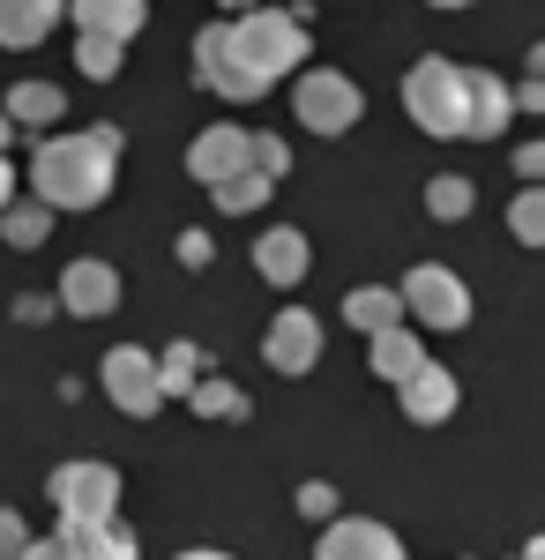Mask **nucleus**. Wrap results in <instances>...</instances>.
<instances>
[{
	"instance_id": "nucleus-35",
	"label": "nucleus",
	"mask_w": 545,
	"mask_h": 560,
	"mask_svg": "<svg viewBox=\"0 0 545 560\" xmlns=\"http://www.w3.org/2000/svg\"><path fill=\"white\" fill-rule=\"evenodd\" d=\"M515 105H523V113H545V83H523V90H515Z\"/></svg>"
},
{
	"instance_id": "nucleus-1",
	"label": "nucleus",
	"mask_w": 545,
	"mask_h": 560,
	"mask_svg": "<svg viewBox=\"0 0 545 560\" xmlns=\"http://www.w3.org/2000/svg\"><path fill=\"white\" fill-rule=\"evenodd\" d=\"M113 173H120V135L113 128L45 135L38 165H31V187H38L45 210H97L113 195Z\"/></svg>"
},
{
	"instance_id": "nucleus-18",
	"label": "nucleus",
	"mask_w": 545,
	"mask_h": 560,
	"mask_svg": "<svg viewBox=\"0 0 545 560\" xmlns=\"http://www.w3.org/2000/svg\"><path fill=\"white\" fill-rule=\"evenodd\" d=\"M60 546L68 560H135V538L120 523H60Z\"/></svg>"
},
{
	"instance_id": "nucleus-15",
	"label": "nucleus",
	"mask_w": 545,
	"mask_h": 560,
	"mask_svg": "<svg viewBox=\"0 0 545 560\" xmlns=\"http://www.w3.org/2000/svg\"><path fill=\"white\" fill-rule=\"evenodd\" d=\"M68 15V0H0V45L8 52H31L45 45V31Z\"/></svg>"
},
{
	"instance_id": "nucleus-25",
	"label": "nucleus",
	"mask_w": 545,
	"mask_h": 560,
	"mask_svg": "<svg viewBox=\"0 0 545 560\" xmlns=\"http://www.w3.org/2000/svg\"><path fill=\"white\" fill-rule=\"evenodd\" d=\"M426 210L441 217V224H456V217H471V179H463V173L426 179Z\"/></svg>"
},
{
	"instance_id": "nucleus-37",
	"label": "nucleus",
	"mask_w": 545,
	"mask_h": 560,
	"mask_svg": "<svg viewBox=\"0 0 545 560\" xmlns=\"http://www.w3.org/2000/svg\"><path fill=\"white\" fill-rule=\"evenodd\" d=\"M179 560H232V553H217V546H187Z\"/></svg>"
},
{
	"instance_id": "nucleus-40",
	"label": "nucleus",
	"mask_w": 545,
	"mask_h": 560,
	"mask_svg": "<svg viewBox=\"0 0 545 560\" xmlns=\"http://www.w3.org/2000/svg\"><path fill=\"white\" fill-rule=\"evenodd\" d=\"M433 8H471V0H433Z\"/></svg>"
},
{
	"instance_id": "nucleus-8",
	"label": "nucleus",
	"mask_w": 545,
	"mask_h": 560,
	"mask_svg": "<svg viewBox=\"0 0 545 560\" xmlns=\"http://www.w3.org/2000/svg\"><path fill=\"white\" fill-rule=\"evenodd\" d=\"M195 75H202V90L232 97V105L262 97V83H254L247 68H240V52H232V23H210V31L195 38Z\"/></svg>"
},
{
	"instance_id": "nucleus-13",
	"label": "nucleus",
	"mask_w": 545,
	"mask_h": 560,
	"mask_svg": "<svg viewBox=\"0 0 545 560\" xmlns=\"http://www.w3.org/2000/svg\"><path fill=\"white\" fill-rule=\"evenodd\" d=\"M396 396H404V419H419V427H441V419L456 411V374L426 359V366H419V374H411L404 388H396Z\"/></svg>"
},
{
	"instance_id": "nucleus-7",
	"label": "nucleus",
	"mask_w": 545,
	"mask_h": 560,
	"mask_svg": "<svg viewBox=\"0 0 545 560\" xmlns=\"http://www.w3.org/2000/svg\"><path fill=\"white\" fill-rule=\"evenodd\" d=\"M97 382H105V396L120 404L127 419H150L158 404H165V382H158V359L142 345H113L105 351V366H97Z\"/></svg>"
},
{
	"instance_id": "nucleus-24",
	"label": "nucleus",
	"mask_w": 545,
	"mask_h": 560,
	"mask_svg": "<svg viewBox=\"0 0 545 560\" xmlns=\"http://www.w3.org/2000/svg\"><path fill=\"white\" fill-rule=\"evenodd\" d=\"M508 232H515L523 247H545V187H523V195L508 202Z\"/></svg>"
},
{
	"instance_id": "nucleus-29",
	"label": "nucleus",
	"mask_w": 545,
	"mask_h": 560,
	"mask_svg": "<svg viewBox=\"0 0 545 560\" xmlns=\"http://www.w3.org/2000/svg\"><path fill=\"white\" fill-rule=\"evenodd\" d=\"M254 173H262V179H285V173H292V150H285V135H254Z\"/></svg>"
},
{
	"instance_id": "nucleus-27",
	"label": "nucleus",
	"mask_w": 545,
	"mask_h": 560,
	"mask_svg": "<svg viewBox=\"0 0 545 560\" xmlns=\"http://www.w3.org/2000/svg\"><path fill=\"white\" fill-rule=\"evenodd\" d=\"M187 404H195L202 419H240V411H247V396H240L232 382H195V396H187Z\"/></svg>"
},
{
	"instance_id": "nucleus-31",
	"label": "nucleus",
	"mask_w": 545,
	"mask_h": 560,
	"mask_svg": "<svg viewBox=\"0 0 545 560\" xmlns=\"http://www.w3.org/2000/svg\"><path fill=\"white\" fill-rule=\"evenodd\" d=\"M515 173H523V187H545V142H523L515 150Z\"/></svg>"
},
{
	"instance_id": "nucleus-12",
	"label": "nucleus",
	"mask_w": 545,
	"mask_h": 560,
	"mask_svg": "<svg viewBox=\"0 0 545 560\" xmlns=\"http://www.w3.org/2000/svg\"><path fill=\"white\" fill-rule=\"evenodd\" d=\"M60 306L68 314H113L120 306V277H113V261H97V255H83V261H68L60 269Z\"/></svg>"
},
{
	"instance_id": "nucleus-11",
	"label": "nucleus",
	"mask_w": 545,
	"mask_h": 560,
	"mask_svg": "<svg viewBox=\"0 0 545 560\" xmlns=\"http://www.w3.org/2000/svg\"><path fill=\"white\" fill-rule=\"evenodd\" d=\"M314 560H404V538L374 516H336L329 530H322Z\"/></svg>"
},
{
	"instance_id": "nucleus-10",
	"label": "nucleus",
	"mask_w": 545,
	"mask_h": 560,
	"mask_svg": "<svg viewBox=\"0 0 545 560\" xmlns=\"http://www.w3.org/2000/svg\"><path fill=\"white\" fill-rule=\"evenodd\" d=\"M262 359H269L277 374H314V359H322V322H314L306 306H285V314L269 322V337H262Z\"/></svg>"
},
{
	"instance_id": "nucleus-16",
	"label": "nucleus",
	"mask_w": 545,
	"mask_h": 560,
	"mask_svg": "<svg viewBox=\"0 0 545 560\" xmlns=\"http://www.w3.org/2000/svg\"><path fill=\"white\" fill-rule=\"evenodd\" d=\"M463 83H471V142L501 135L508 113H515V90H508L501 75H486V68H463Z\"/></svg>"
},
{
	"instance_id": "nucleus-17",
	"label": "nucleus",
	"mask_w": 545,
	"mask_h": 560,
	"mask_svg": "<svg viewBox=\"0 0 545 560\" xmlns=\"http://www.w3.org/2000/svg\"><path fill=\"white\" fill-rule=\"evenodd\" d=\"M254 269H262L269 284H299V277H306V232H292V224L262 232V240H254Z\"/></svg>"
},
{
	"instance_id": "nucleus-22",
	"label": "nucleus",
	"mask_w": 545,
	"mask_h": 560,
	"mask_svg": "<svg viewBox=\"0 0 545 560\" xmlns=\"http://www.w3.org/2000/svg\"><path fill=\"white\" fill-rule=\"evenodd\" d=\"M45 232H53V210H45V202H8V210H0V240H8V247H38Z\"/></svg>"
},
{
	"instance_id": "nucleus-41",
	"label": "nucleus",
	"mask_w": 545,
	"mask_h": 560,
	"mask_svg": "<svg viewBox=\"0 0 545 560\" xmlns=\"http://www.w3.org/2000/svg\"><path fill=\"white\" fill-rule=\"evenodd\" d=\"M523 560H531V553H523Z\"/></svg>"
},
{
	"instance_id": "nucleus-38",
	"label": "nucleus",
	"mask_w": 545,
	"mask_h": 560,
	"mask_svg": "<svg viewBox=\"0 0 545 560\" xmlns=\"http://www.w3.org/2000/svg\"><path fill=\"white\" fill-rule=\"evenodd\" d=\"M224 8H240V15H247V8H262V0H224Z\"/></svg>"
},
{
	"instance_id": "nucleus-4",
	"label": "nucleus",
	"mask_w": 545,
	"mask_h": 560,
	"mask_svg": "<svg viewBox=\"0 0 545 560\" xmlns=\"http://www.w3.org/2000/svg\"><path fill=\"white\" fill-rule=\"evenodd\" d=\"M292 113H299V128H314V135H344V128H359L367 97H359V83L344 68H306L292 90Z\"/></svg>"
},
{
	"instance_id": "nucleus-30",
	"label": "nucleus",
	"mask_w": 545,
	"mask_h": 560,
	"mask_svg": "<svg viewBox=\"0 0 545 560\" xmlns=\"http://www.w3.org/2000/svg\"><path fill=\"white\" fill-rule=\"evenodd\" d=\"M23 553H31V523L15 509H0V560H23Z\"/></svg>"
},
{
	"instance_id": "nucleus-34",
	"label": "nucleus",
	"mask_w": 545,
	"mask_h": 560,
	"mask_svg": "<svg viewBox=\"0 0 545 560\" xmlns=\"http://www.w3.org/2000/svg\"><path fill=\"white\" fill-rule=\"evenodd\" d=\"M23 560H68V546H60V538H31V553Z\"/></svg>"
},
{
	"instance_id": "nucleus-19",
	"label": "nucleus",
	"mask_w": 545,
	"mask_h": 560,
	"mask_svg": "<svg viewBox=\"0 0 545 560\" xmlns=\"http://www.w3.org/2000/svg\"><path fill=\"white\" fill-rule=\"evenodd\" d=\"M344 322H351V329H367V337H381V329H396V322H404V292H389V284H359V292L344 300Z\"/></svg>"
},
{
	"instance_id": "nucleus-36",
	"label": "nucleus",
	"mask_w": 545,
	"mask_h": 560,
	"mask_svg": "<svg viewBox=\"0 0 545 560\" xmlns=\"http://www.w3.org/2000/svg\"><path fill=\"white\" fill-rule=\"evenodd\" d=\"M15 202V173H8V158H0V210Z\"/></svg>"
},
{
	"instance_id": "nucleus-28",
	"label": "nucleus",
	"mask_w": 545,
	"mask_h": 560,
	"mask_svg": "<svg viewBox=\"0 0 545 560\" xmlns=\"http://www.w3.org/2000/svg\"><path fill=\"white\" fill-rule=\"evenodd\" d=\"M195 345H172L165 359H158V382H165V396H195Z\"/></svg>"
},
{
	"instance_id": "nucleus-21",
	"label": "nucleus",
	"mask_w": 545,
	"mask_h": 560,
	"mask_svg": "<svg viewBox=\"0 0 545 560\" xmlns=\"http://www.w3.org/2000/svg\"><path fill=\"white\" fill-rule=\"evenodd\" d=\"M60 105H68V97H60L53 83H15L0 113H8V120H23V128H53V120H60Z\"/></svg>"
},
{
	"instance_id": "nucleus-39",
	"label": "nucleus",
	"mask_w": 545,
	"mask_h": 560,
	"mask_svg": "<svg viewBox=\"0 0 545 560\" xmlns=\"http://www.w3.org/2000/svg\"><path fill=\"white\" fill-rule=\"evenodd\" d=\"M8 135H15V120H8V113H0V142H8Z\"/></svg>"
},
{
	"instance_id": "nucleus-23",
	"label": "nucleus",
	"mask_w": 545,
	"mask_h": 560,
	"mask_svg": "<svg viewBox=\"0 0 545 560\" xmlns=\"http://www.w3.org/2000/svg\"><path fill=\"white\" fill-rule=\"evenodd\" d=\"M269 187H277V179H262L247 165L240 179H224V187H210V195H217V210H224V217H247V210H262V202H269Z\"/></svg>"
},
{
	"instance_id": "nucleus-6",
	"label": "nucleus",
	"mask_w": 545,
	"mask_h": 560,
	"mask_svg": "<svg viewBox=\"0 0 545 560\" xmlns=\"http://www.w3.org/2000/svg\"><path fill=\"white\" fill-rule=\"evenodd\" d=\"M404 314H411V322H426V329H463V322H471V292H463L456 269L419 261V269L404 277Z\"/></svg>"
},
{
	"instance_id": "nucleus-20",
	"label": "nucleus",
	"mask_w": 545,
	"mask_h": 560,
	"mask_svg": "<svg viewBox=\"0 0 545 560\" xmlns=\"http://www.w3.org/2000/svg\"><path fill=\"white\" fill-rule=\"evenodd\" d=\"M419 366H426V345L411 337V329H404V322L374 337V374H381V382H396V388H404L411 374H419Z\"/></svg>"
},
{
	"instance_id": "nucleus-26",
	"label": "nucleus",
	"mask_w": 545,
	"mask_h": 560,
	"mask_svg": "<svg viewBox=\"0 0 545 560\" xmlns=\"http://www.w3.org/2000/svg\"><path fill=\"white\" fill-rule=\"evenodd\" d=\"M76 68L90 83H113L120 75V38H76Z\"/></svg>"
},
{
	"instance_id": "nucleus-2",
	"label": "nucleus",
	"mask_w": 545,
	"mask_h": 560,
	"mask_svg": "<svg viewBox=\"0 0 545 560\" xmlns=\"http://www.w3.org/2000/svg\"><path fill=\"white\" fill-rule=\"evenodd\" d=\"M232 52H240V68H247L254 83L269 90L277 75L306 68V15L299 8H247L232 23Z\"/></svg>"
},
{
	"instance_id": "nucleus-32",
	"label": "nucleus",
	"mask_w": 545,
	"mask_h": 560,
	"mask_svg": "<svg viewBox=\"0 0 545 560\" xmlns=\"http://www.w3.org/2000/svg\"><path fill=\"white\" fill-rule=\"evenodd\" d=\"M299 509H306V516H336V493H329V486H322V478H314V486L299 493Z\"/></svg>"
},
{
	"instance_id": "nucleus-5",
	"label": "nucleus",
	"mask_w": 545,
	"mask_h": 560,
	"mask_svg": "<svg viewBox=\"0 0 545 560\" xmlns=\"http://www.w3.org/2000/svg\"><path fill=\"white\" fill-rule=\"evenodd\" d=\"M45 501L60 509V523H113L120 509V471L113 464H60L45 478Z\"/></svg>"
},
{
	"instance_id": "nucleus-14",
	"label": "nucleus",
	"mask_w": 545,
	"mask_h": 560,
	"mask_svg": "<svg viewBox=\"0 0 545 560\" xmlns=\"http://www.w3.org/2000/svg\"><path fill=\"white\" fill-rule=\"evenodd\" d=\"M142 8L150 0H68V23L83 31V38H135L142 31Z\"/></svg>"
},
{
	"instance_id": "nucleus-33",
	"label": "nucleus",
	"mask_w": 545,
	"mask_h": 560,
	"mask_svg": "<svg viewBox=\"0 0 545 560\" xmlns=\"http://www.w3.org/2000/svg\"><path fill=\"white\" fill-rule=\"evenodd\" d=\"M179 261H187V269H202V261H210V240H202V232H187V240H179Z\"/></svg>"
},
{
	"instance_id": "nucleus-9",
	"label": "nucleus",
	"mask_w": 545,
	"mask_h": 560,
	"mask_svg": "<svg viewBox=\"0 0 545 560\" xmlns=\"http://www.w3.org/2000/svg\"><path fill=\"white\" fill-rule=\"evenodd\" d=\"M254 165V135L247 128H202L187 142V173L202 179V187H224V179H240Z\"/></svg>"
},
{
	"instance_id": "nucleus-3",
	"label": "nucleus",
	"mask_w": 545,
	"mask_h": 560,
	"mask_svg": "<svg viewBox=\"0 0 545 560\" xmlns=\"http://www.w3.org/2000/svg\"><path fill=\"white\" fill-rule=\"evenodd\" d=\"M404 113L419 120L426 135H471V83H463L456 60H441V52H426L411 60V75H404Z\"/></svg>"
}]
</instances>
